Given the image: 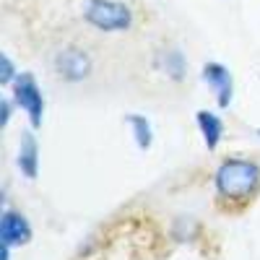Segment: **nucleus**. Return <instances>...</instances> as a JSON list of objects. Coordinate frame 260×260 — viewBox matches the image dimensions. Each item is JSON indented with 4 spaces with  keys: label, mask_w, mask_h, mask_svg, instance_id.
Returning a JSON list of instances; mask_svg holds the SVG:
<instances>
[{
    "label": "nucleus",
    "mask_w": 260,
    "mask_h": 260,
    "mask_svg": "<svg viewBox=\"0 0 260 260\" xmlns=\"http://www.w3.org/2000/svg\"><path fill=\"white\" fill-rule=\"evenodd\" d=\"M260 187V167L247 159H226L216 169V190L229 203H245Z\"/></svg>",
    "instance_id": "1"
},
{
    "label": "nucleus",
    "mask_w": 260,
    "mask_h": 260,
    "mask_svg": "<svg viewBox=\"0 0 260 260\" xmlns=\"http://www.w3.org/2000/svg\"><path fill=\"white\" fill-rule=\"evenodd\" d=\"M83 18L99 31H125L133 24V11L120 0H86Z\"/></svg>",
    "instance_id": "2"
},
{
    "label": "nucleus",
    "mask_w": 260,
    "mask_h": 260,
    "mask_svg": "<svg viewBox=\"0 0 260 260\" xmlns=\"http://www.w3.org/2000/svg\"><path fill=\"white\" fill-rule=\"evenodd\" d=\"M13 99L16 104L29 115L31 125L39 127L42 125V115H45V99H42V91H39V86L34 81L31 73H21L13 83Z\"/></svg>",
    "instance_id": "3"
},
{
    "label": "nucleus",
    "mask_w": 260,
    "mask_h": 260,
    "mask_svg": "<svg viewBox=\"0 0 260 260\" xmlns=\"http://www.w3.org/2000/svg\"><path fill=\"white\" fill-rule=\"evenodd\" d=\"M55 71L62 81H71V83L83 81L91 73V57L81 47H62L55 55Z\"/></svg>",
    "instance_id": "4"
},
{
    "label": "nucleus",
    "mask_w": 260,
    "mask_h": 260,
    "mask_svg": "<svg viewBox=\"0 0 260 260\" xmlns=\"http://www.w3.org/2000/svg\"><path fill=\"white\" fill-rule=\"evenodd\" d=\"M203 81L216 91L219 107H229L232 94H234V83H232V73L219 62H206L203 65Z\"/></svg>",
    "instance_id": "5"
},
{
    "label": "nucleus",
    "mask_w": 260,
    "mask_h": 260,
    "mask_svg": "<svg viewBox=\"0 0 260 260\" xmlns=\"http://www.w3.org/2000/svg\"><path fill=\"white\" fill-rule=\"evenodd\" d=\"M0 237H3V245L16 247V245H26L31 240V226L21 213L16 211H6L3 213V224H0Z\"/></svg>",
    "instance_id": "6"
},
{
    "label": "nucleus",
    "mask_w": 260,
    "mask_h": 260,
    "mask_svg": "<svg viewBox=\"0 0 260 260\" xmlns=\"http://www.w3.org/2000/svg\"><path fill=\"white\" fill-rule=\"evenodd\" d=\"M37 164H39V148H37V141L31 133H24V138H21V148H18V167L21 172L34 180L37 177Z\"/></svg>",
    "instance_id": "7"
},
{
    "label": "nucleus",
    "mask_w": 260,
    "mask_h": 260,
    "mask_svg": "<svg viewBox=\"0 0 260 260\" xmlns=\"http://www.w3.org/2000/svg\"><path fill=\"white\" fill-rule=\"evenodd\" d=\"M198 127H201V133H203V141L208 148H216L221 141V133H224V125L219 120V115H213L208 110H201L198 112Z\"/></svg>",
    "instance_id": "8"
},
{
    "label": "nucleus",
    "mask_w": 260,
    "mask_h": 260,
    "mask_svg": "<svg viewBox=\"0 0 260 260\" xmlns=\"http://www.w3.org/2000/svg\"><path fill=\"white\" fill-rule=\"evenodd\" d=\"M127 125L133 127V136H136V143H138V148H151V125H148V120L146 117H141V115H127Z\"/></svg>",
    "instance_id": "9"
},
{
    "label": "nucleus",
    "mask_w": 260,
    "mask_h": 260,
    "mask_svg": "<svg viewBox=\"0 0 260 260\" xmlns=\"http://www.w3.org/2000/svg\"><path fill=\"white\" fill-rule=\"evenodd\" d=\"M164 71L175 78V81H180L182 73H185V57H182V52L169 50V52L164 55Z\"/></svg>",
    "instance_id": "10"
},
{
    "label": "nucleus",
    "mask_w": 260,
    "mask_h": 260,
    "mask_svg": "<svg viewBox=\"0 0 260 260\" xmlns=\"http://www.w3.org/2000/svg\"><path fill=\"white\" fill-rule=\"evenodd\" d=\"M0 62H3V71H0V81H3V83H11V81H13V62H11V57L3 55V57H0Z\"/></svg>",
    "instance_id": "11"
},
{
    "label": "nucleus",
    "mask_w": 260,
    "mask_h": 260,
    "mask_svg": "<svg viewBox=\"0 0 260 260\" xmlns=\"http://www.w3.org/2000/svg\"><path fill=\"white\" fill-rule=\"evenodd\" d=\"M8 120H11V102L6 99V102H3V127L8 125Z\"/></svg>",
    "instance_id": "12"
},
{
    "label": "nucleus",
    "mask_w": 260,
    "mask_h": 260,
    "mask_svg": "<svg viewBox=\"0 0 260 260\" xmlns=\"http://www.w3.org/2000/svg\"><path fill=\"white\" fill-rule=\"evenodd\" d=\"M257 133H260V130H257Z\"/></svg>",
    "instance_id": "13"
}]
</instances>
